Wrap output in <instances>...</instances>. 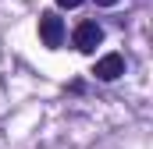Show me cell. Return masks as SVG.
I'll return each mask as SVG.
<instances>
[{
    "mask_svg": "<svg viewBox=\"0 0 153 149\" xmlns=\"http://www.w3.org/2000/svg\"><path fill=\"white\" fill-rule=\"evenodd\" d=\"M57 4H61V7H78L82 0H57Z\"/></svg>",
    "mask_w": 153,
    "mask_h": 149,
    "instance_id": "4",
    "label": "cell"
},
{
    "mask_svg": "<svg viewBox=\"0 0 153 149\" xmlns=\"http://www.w3.org/2000/svg\"><path fill=\"white\" fill-rule=\"evenodd\" d=\"M96 4H100V7H114L117 0H96Z\"/></svg>",
    "mask_w": 153,
    "mask_h": 149,
    "instance_id": "5",
    "label": "cell"
},
{
    "mask_svg": "<svg viewBox=\"0 0 153 149\" xmlns=\"http://www.w3.org/2000/svg\"><path fill=\"white\" fill-rule=\"evenodd\" d=\"M100 39H103V29H100L96 21H82V25L75 29V36H71V43H75V50L89 53V50L100 46Z\"/></svg>",
    "mask_w": 153,
    "mask_h": 149,
    "instance_id": "1",
    "label": "cell"
},
{
    "mask_svg": "<svg viewBox=\"0 0 153 149\" xmlns=\"http://www.w3.org/2000/svg\"><path fill=\"white\" fill-rule=\"evenodd\" d=\"M39 39H43L46 46H61V43H64V21H61L57 14H43V18H39Z\"/></svg>",
    "mask_w": 153,
    "mask_h": 149,
    "instance_id": "3",
    "label": "cell"
},
{
    "mask_svg": "<svg viewBox=\"0 0 153 149\" xmlns=\"http://www.w3.org/2000/svg\"><path fill=\"white\" fill-rule=\"evenodd\" d=\"M93 74H96L100 82H114V78H121V74H125V57H121V53H107V57H100L96 68H93Z\"/></svg>",
    "mask_w": 153,
    "mask_h": 149,
    "instance_id": "2",
    "label": "cell"
}]
</instances>
